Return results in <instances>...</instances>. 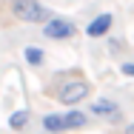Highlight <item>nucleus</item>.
<instances>
[{
  "label": "nucleus",
  "instance_id": "obj_9",
  "mask_svg": "<svg viewBox=\"0 0 134 134\" xmlns=\"http://www.w3.org/2000/svg\"><path fill=\"white\" fill-rule=\"evenodd\" d=\"M123 74H129V77H134V63H123Z\"/></svg>",
  "mask_w": 134,
  "mask_h": 134
},
{
  "label": "nucleus",
  "instance_id": "obj_3",
  "mask_svg": "<svg viewBox=\"0 0 134 134\" xmlns=\"http://www.w3.org/2000/svg\"><path fill=\"white\" fill-rule=\"evenodd\" d=\"M74 31H77V26L69 17H52L43 23V34L49 40H69V37H74Z\"/></svg>",
  "mask_w": 134,
  "mask_h": 134
},
{
  "label": "nucleus",
  "instance_id": "obj_8",
  "mask_svg": "<svg viewBox=\"0 0 134 134\" xmlns=\"http://www.w3.org/2000/svg\"><path fill=\"white\" fill-rule=\"evenodd\" d=\"M29 120H31L29 108H20V111H14V114L9 117V129H14V131H23V129L29 126Z\"/></svg>",
  "mask_w": 134,
  "mask_h": 134
},
{
  "label": "nucleus",
  "instance_id": "obj_4",
  "mask_svg": "<svg viewBox=\"0 0 134 134\" xmlns=\"http://www.w3.org/2000/svg\"><path fill=\"white\" fill-rule=\"evenodd\" d=\"M88 91H91V86L86 80H71L66 83L63 88H60V103H66V106H77L80 100L88 97Z\"/></svg>",
  "mask_w": 134,
  "mask_h": 134
},
{
  "label": "nucleus",
  "instance_id": "obj_6",
  "mask_svg": "<svg viewBox=\"0 0 134 134\" xmlns=\"http://www.w3.org/2000/svg\"><path fill=\"white\" fill-rule=\"evenodd\" d=\"M91 114L97 117H108V120H117L120 117V106L114 100H94L91 103Z\"/></svg>",
  "mask_w": 134,
  "mask_h": 134
},
{
  "label": "nucleus",
  "instance_id": "obj_10",
  "mask_svg": "<svg viewBox=\"0 0 134 134\" xmlns=\"http://www.w3.org/2000/svg\"><path fill=\"white\" fill-rule=\"evenodd\" d=\"M126 134H134V123H129V126H126Z\"/></svg>",
  "mask_w": 134,
  "mask_h": 134
},
{
  "label": "nucleus",
  "instance_id": "obj_7",
  "mask_svg": "<svg viewBox=\"0 0 134 134\" xmlns=\"http://www.w3.org/2000/svg\"><path fill=\"white\" fill-rule=\"evenodd\" d=\"M23 60H26L29 66H34V69H37V66H43V63H46V52H43V49H37V46H26V49H23Z\"/></svg>",
  "mask_w": 134,
  "mask_h": 134
},
{
  "label": "nucleus",
  "instance_id": "obj_5",
  "mask_svg": "<svg viewBox=\"0 0 134 134\" xmlns=\"http://www.w3.org/2000/svg\"><path fill=\"white\" fill-rule=\"evenodd\" d=\"M111 26H114V14H111V12H103V14H97V17L86 26V34H88V37H106L108 31H111Z\"/></svg>",
  "mask_w": 134,
  "mask_h": 134
},
{
  "label": "nucleus",
  "instance_id": "obj_2",
  "mask_svg": "<svg viewBox=\"0 0 134 134\" xmlns=\"http://www.w3.org/2000/svg\"><path fill=\"white\" fill-rule=\"evenodd\" d=\"M86 126V114L83 111H69V114H46L43 117V129L49 134H60L69 129H80Z\"/></svg>",
  "mask_w": 134,
  "mask_h": 134
},
{
  "label": "nucleus",
  "instance_id": "obj_1",
  "mask_svg": "<svg viewBox=\"0 0 134 134\" xmlns=\"http://www.w3.org/2000/svg\"><path fill=\"white\" fill-rule=\"evenodd\" d=\"M12 14L23 23H46L52 20V12L40 0H12Z\"/></svg>",
  "mask_w": 134,
  "mask_h": 134
}]
</instances>
